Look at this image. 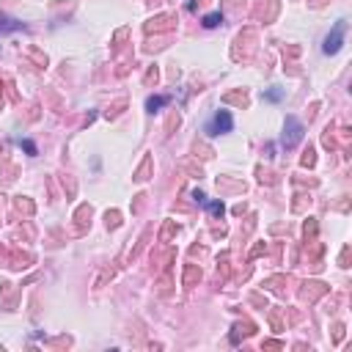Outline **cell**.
<instances>
[{"mask_svg":"<svg viewBox=\"0 0 352 352\" xmlns=\"http://www.w3.org/2000/svg\"><path fill=\"white\" fill-rule=\"evenodd\" d=\"M17 143H20V146L28 151V154H36V143H33V140H28V138H20Z\"/></svg>","mask_w":352,"mask_h":352,"instance_id":"obj_8","label":"cell"},{"mask_svg":"<svg viewBox=\"0 0 352 352\" xmlns=\"http://www.w3.org/2000/svg\"><path fill=\"white\" fill-rule=\"evenodd\" d=\"M303 124H300V118H294V116H286V124H284V138H281V143L286 149H294L297 143L303 140Z\"/></svg>","mask_w":352,"mask_h":352,"instance_id":"obj_3","label":"cell"},{"mask_svg":"<svg viewBox=\"0 0 352 352\" xmlns=\"http://www.w3.org/2000/svg\"><path fill=\"white\" fill-rule=\"evenodd\" d=\"M223 22V14L220 11H212V14H206L204 17V28H218Z\"/></svg>","mask_w":352,"mask_h":352,"instance_id":"obj_5","label":"cell"},{"mask_svg":"<svg viewBox=\"0 0 352 352\" xmlns=\"http://www.w3.org/2000/svg\"><path fill=\"white\" fill-rule=\"evenodd\" d=\"M0 30H22V22H14V20H0Z\"/></svg>","mask_w":352,"mask_h":352,"instance_id":"obj_7","label":"cell"},{"mask_svg":"<svg viewBox=\"0 0 352 352\" xmlns=\"http://www.w3.org/2000/svg\"><path fill=\"white\" fill-rule=\"evenodd\" d=\"M206 209H209V215H215V218H220V215L226 212V206L220 201H206Z\"/></svg>","mask_w":352,"mask_h":352,"instance_id":"obj_6","label":"cell"},{"mask_svg":"<svg viewBox=\"0 0 352 352\" xmlns=\"http://www.w3.org/2000/svg\"><path fill=\"white\" fill-rule=\"evenodd\" d=\"M234 130V118H231L228 110H218L212 118H209V124H206V135H212V138H218V135H226Z\"/></svg>","mask_w":352,"mask_h":352,"instance_id":"obj_1","label":"cell"},{"mask_svg":"<svg viewBox=\"0 0 352 352\" xmlns=\"http://www.w3.org/2000/svg\"><path fill=\"white\" fill-rule=\"evenodd\" d=\"M281 97H284V91H267L264 94V99H270V102H278Z\"/></svg>","mask_w":352,"mask_h":352,"instance_id":"obj_9","label":"cell"},{"mask_svg":"<svg viewBox=\"0 0 352 352\" xmlns=\"http://www.w3.org/2000/svg\"><path fill=\"white\" fill-rule=\"evenodd\" d=\"M193 198H196V204H206V196L201 193V190H193Z\"/></svg>","mask_w":352,"mask_h":352,"instance_id":"obj_10","label":"cell"},{"mask_svg":"<svg viewBox=\"0 0 352 352\" xmlns=\"http://www.w3.org/2000/svg\"><path fill=\"white\" fill-rule=\"evenodd\" d=\"M344 33H347V22H344V20H339V22H336V25H333V30H330V33L325 36L322 52H325V55H336V52H339V50H341V44H344Z\"/></svg>","mask_w":352,"mask_h":352,"instance_id":"obj_2","label":"cell"},{"mask_svg":"<svg viewBox=\"0 0 352 352\" xmlns=\"http://www.w3.org/2000/svg\"><path fill=\"white\" fill-rule=\"evenodd\" d=\"M165 105H168V97H149L146 99V110H151V113L160 110V108H165Z\"/></svg>","mask_w":352,"mask_h":352,"instance_id":"obj_4","label":"cell"}]
</instances>
